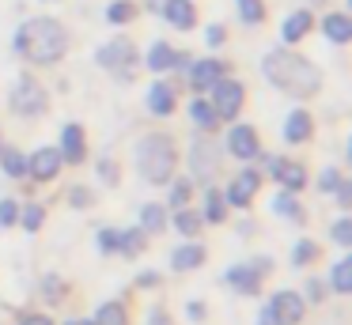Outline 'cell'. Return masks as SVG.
Returning a JSON list of instances; mask_svg holds the SVG:
<instances>
[{"instance_id": "1", "label": "cell", "mask_w": 352, "mask_h": 325, "mask_svg": "<svg viewBox=\"0 0 352 325\" xmlns=\"http://www.w3.org/2000/svg\"><path fill=\"white\" fill-rule=\"evenodd\" d=\"M261 72H265V80L273 83L276 91L296 95V98H311V95H318V87H322V72L307 57H299V53H292V49H269L265 57H261Z\"/></svg>"}, {"instance_id": "2", "label": "cell", "mask_w": 352, "mask_h": 325, "mask_svg": "<svg viewBox=\"0 0 352 325\" xmlns=\"http://www.w3.org/2000/svg\"><path fill=\"white\" fill-rule=\"evenodd\" d=\"M16 49L23 53L27 60H34V65H54V60H61L65 49H69V34H65V27L57 19L38 15V19H27L23 27H19Z\"/></svg>"}, {"instance_id": "3", "label": "cell", "mask_w": 352, "mask_h": 325, "mask_svg": "<svg viewBox=\"0 0 352 325\" xmlns=\"http://www.w3.org/2000/svg\"><path fill=\"white\" fill-rule=\"evenodd\" d=\"M175 163H178V148L167 133H148L137 144V170L148 186H167L175 178Z\"/></svg>"}, {"instance_id": "4", "label": "cell", "mask_w": 352, "mask_h": 325, "mask_svg": "<svg viewBox=\"0 0 352 325\" xmlns=\"http://www.w3.org/2000/svg\"><path fill=\"white\" fill-rule=\"evenodd\" d=\"M212 110H216V117L220 121H235V113L243 110V102H246V87L239 80H216L212 87Z\"/></svg>"}, {"instance_id": "5", "label": "cell", "mask_w": 352, "mask_h": 325, "mask_svg": "<svg viewBox=\"0 0 352 325\" xmlns=\"http://www.w3.org/2000/svg\"><path fill=\"white\" fill-rule=\"evenodd\" d=\"M12 110L23 113V117H38L46 110V87L34 76H19L16 91H12Z\"/></svg>"}, {"instance_id": "6", "label": "cell", "mask_w": 352, "mask_h": 325, "mask_svg": "<svg viewBox=\"0 0 352 325\" xmlns=\"http://www.w3.org/2000/svg\"><path fill=\"white\" fill-rule=\"evenodd\" d=\"M95 60H99V68H107V72H122V76H129L133 60H137V49H133L129 38H114V42L102 45Z\"/></svg>"}, {"instance_id": "7", "label": "cell", "mask_w": 352, "mask_h": 325, "mask_svg": "<svg viewBox=\"0 0 352 325\" xmlns=\"http://www.w3.org/2000/svg\"><path fill=\"white\" fill-rule=\"evenodd\" d=\"M269 310H273L276 325H299L303 322V295L299 291H276L273 302H269Z\"/></svg>"}, {"instance_id": "8", "label": "cell", "mask_w": 352, "mask_h": 325, "mask_svg": "<svg viewBox=\"0 0 352 325\" xmlns=\"http://www.w3.org/2000/svg\"><path fill=\"white\" fill-rule=\"evenodd\" d=\"M265 166L273 174V181H280L288 193H299L307 186V170L299 163H292V159H265Z\"/></svg>"}, {"instance_id": "9", "label": "cell", "mask_w": 352, "mask_h": 325, "mask_svg": "<svg viewBox=\"0 0 352 325\" xmlns=\"http://www.w3.org/2000/svg\"><path fill=\"white\" fill-rule=\"evenodd\" d=\"M190 166H193V178H197V181H208V178H212L216 166H220L216 144H208V140H193V148H190Z\"/></svg>"}, {"instance_id": "10", "label": "cell", "mask_w": 352, "mask_h": 325, "mask_svg": "<svg viewBox=\"0 0 352 325\" xmlns=\"http://www.w3.org/2000/svg\"><path fill=\"white\" fill-rule=\"evenodd\" d=\"M61 163L65 159H61L57 148H38L31 159H27V174H34L38 181H54L57 174H61Z\"/></svg>"}, {"instance_id": "11", "label": "cell", "mask_w": 352, "mask_h": 325, "mask_svg": "<svg viewBox=\"0 0 352 325\" xmlns=\"http://www.w3.org/2000/svg\"><path fill=\"white\" fill-rule=\"evenodd\" d=\"M228 151H231L235 159H254V155H261L258 133H254L250 125H231V133H228Z\"/></svg>"}, {"instance_id": "12", "label": "cell", "mask_w": 352, "mask_h": 325, "mask_svg": "<svg viewBox=\"0 0 352 325\" xmlns=\"http://www.w3.org/2000/svg\"><path fill=\"white\" fill-rule=\"evenodd\" d=\"M258 186H261V174H258V170L235 174V181L228 186V201L235 204V208H246V204L254 201V193H258Z\"/></svg>"}, {"instance_id": "13", "label": "cell", "mask_w": 352, "mask_h": 325, "mask_svg": "<svg viewBox=\"0 0 352 325\" xmlns=\"http://www.w3.org/2000/svg\"><path fill=\"white\" fill-rule=\"evenodd\" d=\"M163 19L175 23V30H193V27H197L193 0H163Z\"/></svg>"}, {"instance_id": "14", "label": "cell", "mask_w": 352, "mask_h": 325, "mask_svg": "<svg viewBox=\"0 0 352 325\" xmlns=\"http://www.w3.org/2000/svg\"><path fill=\"white\" fill-rule=\"evenodd\" d=\"M61 159L65 163H84V151H87V136H84V128L80 125H65V133H61Z\"/></svg>"}, {"instance_id": "15", "label": "cell", "mask_w": 352, "mask_h": 325, "mask_svg": "<svg viewBox=\"0 0 352 325\" xmlns=\"http://www.w3.org/2000/svg\"><path fill=\"white\" fill-rule=\"evenodd\" d=\"M223 76V60H216V57H205V60H197V65L190 68V83H193V91H208L216 80Z\"/></svg>"}, {"instance_id": "16", "label": "cell", "mask_w": 352, "mask_h": 325, "mask_svg": "<svg viewBox=\"0 0 352 325\" xmlns=\"http://www.w3.org/2000/svg\"><path fill=\"white\" fill-rule=\"evenodd\" d=\"M175 106H178V95H175L170 83H152V87H148V110H152L155 117L175 113Z\"/></svg>"}, {"instance_id": "17", "label": "cell", "mask_w": 352, "mask_h": 325, "mask_svg": "<svg viewBox=\"0 0 352 325\" xmlns=\"http://www.w3.org/2000/svg\"><path fill=\"white\" fill-rule=\"evenodd\" d=\"M197 265H205V246H201V242H182V246L170 254V269L175 272H190V269H197Z\"/></svg>"}, {"instance_id": "18", "label": "cell", "mask_w": 352, "mask_h": 325, "mask_svg": "<svg viewBox=\"0 0 352 325\" xmlns=\"http://www.w3.org/2000/svg\"><path fill=\"white\" fill-rule=\"evenodd\" d=\"M311 133H314V125H311V113L307 110H292L288 117H284V140L288 144L311 140Z\"/></svg>"}, {"instance_id": "19", "label": "cell", "mask_w": 352, "mask_h": 325, "mask_svg": "<svg viewBox=\"0 0 352 325\" xmlns=\"http://www.w3.org/2000/svg\"><path fill=\"white\" fill-rule=\"evenodd\" d=\"M311 27H314V15L307 12V8H299V12H292L288 19H284L280 34H284V42H299V38L311 34Z\"/></svg>"}, {"instance_id": "20", "label": "cell", "mask_w": 352, "mask_h": 325, "mask_svg": "<svg viewBox=\"0 0 352 325\" xmlns=\"http://www.w3.org/2000/svg\"><path fill=\"white\" fill-rule=\"evenodd\" d=\"M228 284L239 287L243 295H254L261 284V272L254 269V265H235V269H228Z\"/></svg>"}, {"instance_id": "21", "label": "cell", "mask_w": 352, "mask_h": 325, "mask_svg": "<svg viewBox=\"0 0 352 325\" xmlns=\"http://www.w3.org/2000/svg\"><path fill=\"white\" fill-rule=\"evenodd\" d=\"M322 34H326L329 42L344 45V42H349V34H352V23H349V15H341V12H329L326 19H322Z\"/></svg>"}, {"instance_id": "22", "label": "cell", "mask_w": 352, "mask_h": 325, "mask_svg": "<svg viewBox=\"0 0 352 325\" xmlns=\"http://www.w3.org/2000/svg\"><path fill=\"white\" fill-rule=\"evenodd\" d=\"M144 65L152 68V72H167V68H175V49H170L167 42H155L152 49H148Z\"/></svg>"}, {"instance_id": "23", "label": "cell", "mask_w": 352, "mask_h": 325, "mask_svg": "<svg viewBox=\"0 0 352 325\" xmlns=\"http://www.w3.org/2000/svg\"><path fill=\"white\" fill-rule=\"evenodd\" d=\"M273 212H276L280 219H296V223H303V204H299L292 193L273 197Z\"/></svg>"}, {"instance_id": "24", "label": "cell", "mask_w": 352, "mask_h": 325, "mask_svg": "<svg viewBox=\"0 0 352 325\" xmlns=\"http://www.w3.org/2000/svg\"><path fill=\"white\" fill-rule=\"evenodd\" d=\"M201 223H205V216H201V212H193V208H175V227L186 234V238H193V234L201 231Z\"/></svg>"}, {"instance_id": "25", "label": "cell", "mask_w": 352, "mask_h": 325, "mask_svg": "<svg viewBox=\"0 0 352 325\" xmlns=\"http://www.w3.org/2000/svg\"><path fill=\"white\" fill-rule=\"evenodd\" d=\"M190 117H193V125H201V128H216V125H220V117H216L212 102H205V98H193Z\"/></svg>"}, {"instance_id": "26", "label": "cell", "mask_w": 352, "mask_h": 325, "mask_svg": "<svg viewBox=\"0 0 352 325\" xmlns=\"http://www.w3.org/2000/svg\"><path fill=\"white\" fill-rule=\"evenodd\" d=\"M163 227H167L163 208H160V204H144V208H140V231H144V234H155V231H163Z\"/></svg>"}, {"instance_id": "27", "label": "cell", "mask_w": 352, "mask_h": 325, "mask_svg": "<svg viewBox=\"0 0 352 325\" xmlns=\"http://www.w3.org/2000/svg\"><path fill=\"white\" fill-rule=\"evenodd\" d=\"M0 163H4V174H8V178H23L27 174V159H23V151H16V148L0 151Z\"/></svg>"}, {"instance_id": "28", "label": "cell", "mask_w": 352, "mask_h": 325, "mask_svg": "<svg viewBox=\"0 0 352 325\" xmlns=\"http://www.w3.org/2000/svg\"><path fill=\"white\" fill-rule=\"evenodd\" d=\"M201 216H205L208 223H223L228 212H223V197L216 193V189H205V212H201Z\"/></svg>"}, {"instance_id": "29", "label": "cell", "mask_w": 352, "mask_h": 325, "mask_svg": "<svg viewBox=\"0 0 352 325\" xmlns=\"http://www.w3.org/2000/svg\"><path fill=\"white\" fill-rule=\"evenodd\" d=\"M107 19L110 23H133L137 19V4H129V0H114V4L107 8Z\"/></svg>"}, {"instance_id": "30", "label": "cell", "mask_w": 352, "mask_h": 325, "mask_svg": "<svg viewBox=\"0 0 352 325\" xmlns=\"http://www.w3.org/2000/svg\"><path fill=\"white\" fill-rule=\"evenodd\" d=\"M140 249H144V231H140V227H133V231H122V246H118V254L137 257Z\"/></svg>"}, {"instance_id": "31", "label": "cell", "mask_w": 352, "mask_h": 325, "mask_svg": "<svg viewBox=\"0 0 352 325\" xmlns=\"http://www.w3.org/2000/svg\"><path fill=\"white\" fill-rule=\"evenodd\" d=\"M349 272H352L349 261H337V265H333V280H329V284H333L337 295H349V291H352V276H349Z\"/></svg>"}, {"instance_id": "32", "label": "cell", "mask_w": 352, "mask_h": 325, "mask_svg": "<svg viewBox=\"0 0 352 325\" xmlns=\"http://www.w3.org/2000/svg\"><path fill=\"white\" fill-rule=\"evenodd\" d=\"M95 325H125V310L118 302H102L99 314H95Z\"/></svg>"}, {"instance_id": "33", "label": "cell", "mask_w": 352, "mask_h": 325, "mask_svg": "<svg viewBox=\"0 0 352 325\" xmlns=\"http://www.w3.org/2000/svg\"><path fill=\"white\" fill-rule=\"evenodd\" d=\"M19 223H23V231H38V227L46 223V208H42V204H27V208L19 212Z\"/></svg>"}, {"instance_id": "34", "label": "cell", "mask_w": 352, "mask_h": 325, "mask_svg": "<svg viewBox=\"0 0 352 325\" xmlns=\"http://www.w3.org/2000/svg\"><path fill=\"white\" fill-rule=\"evenodd\" d=\"M235 4H239L243 23H261L265 19V4H261V0H235Z\"/></svg>"}, {"instance_id": "35", "label": "cell", "mask_w": 352, "mask_h": 325, "mask_svg": "<svg viewBox=\"0 0 352 325\" xmlns=\"http://www.w3.org/2000/svg\"><path fill=\"white\" fill-rule=\"evenodd\" d=\"M314 257H318V246H314L311 238L296 242V249H292V265H311Z\"/></svg>"}, {"instance_id": "36", "label": "cell", "mask_w": 352, "mask_h": 325, "mask_svg": "<svg viewBox=\"0 0 352 325\" xmlns=\"http://www.w3.org/2000/svg\"><path fill=\"white\" fill-rule=\"evenodd\" d=\"M118 246H122V231H114V227L99 231V249L102 254H118Z\"/></svg>"}, {"instance_id": "37", "label": "cell", "mask_w": 352, "mask_h": 325, "mask_svg": "<svg viewBox=\"0 0 352 325\" xmlns=\"http://www.w3.org/2000/svg\"><path fill=\"white\" fill-rule=\"evenodd\" d=\"M190 193H193V189L186 186V181H175V186H170V208H186Z\"/></svg>"}, {"instance_id": "38", "label": "cell", "mask_w": 352, "mask_h": 325, "mask_svg": "<svg viewBox=\"0 0 352 325\" xmlns=\"http://www.w3.org/2000/svg\"><path fill=\"white\" fill-rule=\"evenodd\" d=\"M341 174H337V170H322V178H318V189H322V193H337V189H341Z\"/></svg>"}, {"instance_id": "39", "label": "cell", "mask_w": 352, "mask_h": 325, "mask_svg": "<svg viewBox=\"0 0 352 325\" xmlns=\"http://www.w3.org/2000/svg\"><path fill=\"white\" fill-rule=\"evenodd\" d=\"M19 219V204L16 201H0V227H12Z\"/></svg>"}, {"instance_id": "40", "label": "cell", "mask_w": 352, "mask_h": 325, "mask_svg": "<svg viewBox=\"0 0 352 325\" xmlns=\"http://www.w3.org/2000/svg\"><path fill=\"white\" fill-rule=\"evenodd\" d=\"M329 234H333V242H337V246H349V238H352V227H349V219H337V223L329 227Z\"/></svg>"}, {"instance_id": "41", "label": "cell", "mask_w": 352, "mask_h": 325, "mask_svg": "<svg viewBox=\"0 0 352 325\" xmlns=\"http://www.w3.org/2000/svg\"><path fill=\"white\" fill-rule=\"evenodd\" d=\"M99 174H102V181H107V186H118V163L102 159V163H99Z\"/></svg>"}, {"instance_id": "42", "label": "cell", "mask_w": 352, "mask_h": 325, "mask_svg": "<svg viewBox=\"0 0 352 325\" xmlns=\"http://www.w3.org/2000/svg\"><path fill=\"white\" fill-rule=\"evenodd\" d=\"M19 325H54V322H50L46 314H23V317H19Z\"/></svg>"}, {"instance_id": "43", "label": "cell", "mask_w": 352, "mask_h": 325, "mask_svg": "<svg viewBox=\"0 0 352 325\" xmlns=\"http://www.w3.org/2000/svg\"><path fill=\"white\" fill-rule=\"evenodd\" d=\"M91 201H95V197L87 193V189H72V204H76V208H80V204H91Z\"/></svg>"}, {"instance_id": "44", "label": "cell", "mask_w": 352, "mask_h": 325, "mask_svg": "<svg viewBox=\"0 0 352 325\" xmlns=\"http://www.w3.org/2000/svg\"><path fill=\"white\" fill-rule=\"evenodd\" d=\"M148 325H170V317H167V314H163V310H160V306H155V310H152V314H148Z\"/></svg>"}, {"instance_id": "45", "label": "cell", "mask_w": 352, "mask_h": 325, "mask_svg": "<svg viewBox=\"0 0 352 325\" xmlns=\"http://www.w3.org/2000/svg\"><path fill=\"white\" fill-rule=\"evenodd\" d=\"M186 314H190L193 322H201V317H205V306H201V302H190V306H186Z\"/></svg>"}, {"instance_id": "46", "label": "cell", "mask_w": 352, "mask_h": 325, "mask_svg": "<svg viewBox=\"0 0 352 325\" xmlns=\"http://www.w3.org/2000/svg\"><path fill=\"white\" fill-rule=\"evenodd\" d=\"M208 42L220 45V42H223V27H208Z\"/></svg>"}, {"instance_id": "47", "label": "cell", "mask_w": 352, "mask_h": 325, "mask_svg": "<svg viewBox=\"0 0 352 325\" xmlns=\"http://www.w3.org/2000/svg\"><path fill=\"white\" fill-rule=\"evenodd\" d=\"M258 325H276V317H273V310H261V314H258Z\"/></svg>"}, {"instance_id": "48", "label": "cell", "mask_w": 352, "mask_h": 325, "mask_svg": "<svg viewBox=\"0 0 352 325\" xmlns=\"http://www.w3.org/2000/svg\"><path fill=\"white\" fill-rule=\"evenodd\" d=\"M307 291H311V299H322V284H318V280H311V287H307Z\"/></svg>"}, {"instance_id": "49", "label": "cell", "mask_w": 352, "mask_h": 325, "mask_svg": "<svg viewBox=\"0 0 352 325\" xmlns=\"http://www.w3.org/2000/svg\"><path fill=\"white\" fill-rule=\"evenodd\" d=\"M65 325H95V322H87V317H72V322H65Z\"/></svg>"}, {"instance_id": "50", "label": "cell", "mask_w": 352, "mask_h": 325, "mask_svg": "<svg viewBox=\"0 0 352 325\" xmlns=\"http://www.w3.org/2000/svg\"><path fill=\"white\" fill-rule=\"evenodd\" d=\"M46 4H54V0H46Z\"/></svg>"}, {"instance_id": "51", "label": "cell", "mask_w": 352, "mask_h": 325, "mask_svg": "<svg viewBox=\"0 0 352 325\" xmlns=\"http://www.w3.org/2000/svg\"><path fill=\"white\" fill-rule=\"evenodd\" d=\"M0 151H4V148H0Z\"/></svg>"}]
</instances>
